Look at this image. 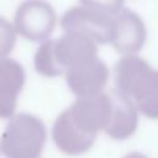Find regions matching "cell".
Masks as SVG:
<instances>
[{
    "label": "cell",
    "instance_id": "obj_1",
    "mask_svg": "<svg viewBox=\"0 0 158 158\" xmlns=\"http://www.w3.org/2000/svg\"><path fill=\"white\" fill-rule=\"evenodd\" d=\"M115 89L131 98L138 112L158 120V70L137 54L122 56L114 68Z\"/></svg>",
    "mask_w": 158,
    "mask_h": 158
},
{
    "label": "cell",
    "instance_id": "obj_2",
    "mask_svg": "<svg viewBox=\"0 0 158 158\" xmlns=\"http://www.w3.org/2000/svg\"><path fill=\"white\" fill-rule=\"evenodd\" d=\"M47 139L44 122L36 115L20 112L9 118L0 149L5 158H41Z\"/></svg>",
    "mask_w": 158,
    "mask_h": 158
},
{
    "label": "cell",
    "instance_id": "obj_3",
    "mask_svg": "<svg viewBox=\"0 0 158 158\" xmlns=\"http://www.w3.org/2000/svg\"><path fill=\"white\" fill-rule=\"evenodd\" d=\"M12 23L17 36L27 41L42 42L54 31L57 14L46 0H25L17 6Z\"/></svg>",
    "mask_w": 158,
    "mask_h": 158
},
{
    "label": "cell",
    "instance_id": "obj_4",
    "mask_svg": "<svg viewBox=\"0 0 158 158\" xmlns=\"http://www.w3.org/2000/svg\"><path fill=\"white\" fill-rule=\"evenodd\" d=\"M63 31H74L91 37L96 43H111L115 32V16L84 5L67 10L60 17Z\"/></svg>",
    "mask_w": 158,
    "mask_h": 158
},
{
    "label": "cell",
    "instance_id": "obj_5",
    "mask_svg": "<svg viewBox=\"0 0 158 158\" xmlns=\"http://www.w3.org/2000/svg\"><path fill=\"white\" fill-rule=\"evenodd\" d=\"M75 125L86 133L98 135L105 131L112 114V99L110 93L77 96L67 109Z\"/></svg>",
    "mask_w": 158,
    "mask_h": 158
},
{
    "label": "cell",
    "instance_id": "obj_6",
    "mask_svg": "<svg viewBox=\"0 0 158 158\" xmlns=\"http://www.w3.org/2000/svg\"><path fill=\"white\" fill-rule=\"evenodd\" d=\"M64 75L69 90L75 96H85L104 91L110 72L107 65L96 57L69 68Z\"/></svg>",
    "mask_w": 158,
    "mask_h": 158
},
{
    "label": "cell",
    "instance_id": "obj_7",
    "mask_svg": "<svg viewBox=\"0 0 158 158\" xmlns=\"http://www.w3.org/2000/svg\"><path fill=\"white\" fill-rule=\"evenodd\" d=\"M146 40L147 30L141 16L130 9H122L115 16V32L111 40L116 52L122 56L137 54Z\"/></svg>",
    "mask_w": 158,
    "mask_h": 158
},
{
    "label": "cell",
    "instance_id": "obj_8",
    "mask_svg": "<svg viewBox=\"0 0 158 158\" xmlns=\"http://www.w3.org/2000/svg\"><path fill=\"white\" fill-rule=\"evenodd\" d=\"M52 138L62 153L67 156H80L93 147L96 135H90L80 130L65 109L53 123Z\"/></svg>",
    "mask_w": 158,
    "mask_h": 158
},
{
    "label": "cell",
    "instance_id": "obj_9",
    "mask_svg": "<svg viewBox=\"0 0 158 158\" xmlns=\"http://www.w3.org/2000/svg\"><path fill=\"white\" fill-rule=\"evenodd\" d=\"M96 44L98 43L91 37L74 31H64L62 37L54 40L56 56L64 69V74L69 68L96 58Z\"/></svg>",
    "mask_w": 158,
    "mask_h": 158
},
{
    "label": "cell",
    "instance_id": "obj_10",
    "mask_svg": "<svg viewBox=\"0 0 158 158\" xmlns=\"http://www.w3.org/2000/svg\"><path fill=\"white\" fill-rule=\"evenodd\" d=\"M25 80V69L17 60L9 57L0 58V118H11L15 115Z\"/></svg>",
    "mask_w": 158,
    "mask_h": 158
},
{
    "label": "cell",
    "instance_id": "obj_11",
    "mask_svg": "<svg viewBox=\"0 0 158 158\" xmlns=\"http://www.w3.org/2000/svg\"><path fill=\"white\" fill-rule=\"evenodd\" d=\"M112 99V114L105 133L115 139L123 141L132 137L138 125V110L133 100L118 90L110 91Z\"/></svg>",
    "mask_w": 158,
    "mask_h": 158
},
{
    "label": "cell",
    "instance_id": "obj_12",
    "mask_svg": "<svg viewBox=\"0 0 158 158\" xmlns=\"http://www.w3.org/2000/svg\"><path fill=\"white\" fill-rule=\"evenodd\" d=\"M33 64L36 72L46 78H56L64 74V69L59 64L56 56L54 40L48 38L41 42L38 48L36 49Z\"/></svg>",
    "mask_w": 158,
    "mask_h": 158
},
{
    "label": "cell",
    "instance_id": "obj_13",
    "mask_svg": "<svg viewBox=\"0 0 158 158\" xmlns=\"http://www.w3.org/2000/svg\"><path fill=\"white\" fill-rule=\"evenodd\" d=\"M16 30L14 23H10L6 19L0 16V58L7 57L16 43Z\"/></svg>",
    "mask_w": 158,
    "mask_h": 158
},
{
    "label": "cell",
    "instance_id": "obj_14",
    "mask_svg": "<svg viewBox=\"0 0 158 158\" xmlns=\"http://www.w3.org/2000/svg\"><path fill=\"white\" fill-rule=\"evenodd\" d=\"M80 5L104 12L110 16H116L122 9L125 0H79Z\"/></svg>",
    "mask_w": 158,
    "mask_h": 158
},
{
    "label": "cell",
    "instance_id": "obj_15",
    "mask_svg": "<svg viewBox=\"0 0 158 158\" xmlns=\"http://www.w3.org/2000/svg\"><path fill=\"white\" fill-rule=\"evenodd\" d=\"M123 158H148V157L146 154L141 153V152H130Z\"/></svg>",
    "mask_w": 158,
    "mask_h": 158
},
{
    "label": "cell",
    "instance_id": "obj_16",
    "mask_svg": "<svg viewBox=\"0 0 158 158\" xmlns=\"http://www.w3.org/2000/svg\"><path fill=\"white\" fill-rule=\"evenodd\" d=\"M0 151H1V149H0Z\"/></svg>",
    "mask_w": 158,
    "mask_h": 158
}]
</instances>
